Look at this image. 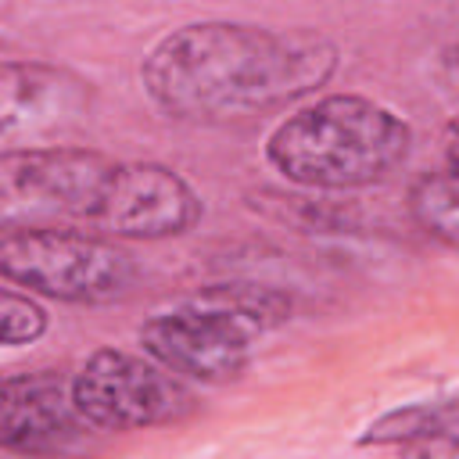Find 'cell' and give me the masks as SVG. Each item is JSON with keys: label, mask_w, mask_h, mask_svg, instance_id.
<instances>
[{"label": "cell", "mask_w": 459, "mask_h": 459, "mask_svg": "<svg viewBox=\"0 0 459 459\" xmlns=\"http://www.w3.org/2000/svg\"><path fill=\"white\" fill-rule=\"evenodd\" d=\"M333 68L337 47L319 32L194 22L154 43L140 79L165 115L226 122L305 97L323 86Z\"/></svg>", "instance_id": "cell-1"}, {"label": "cell", "mask_w": 459, "mask_h": 459, "mask_svg": "<svg viewBox=\"0 0 459 459\" xmlns=\"http://www.w3.org/2000/svg\"><path fill=\"white\" fill-rule=\"evenodd\" d=\"M4 226H57L126 240L186 233L201 215L194 186L154 161H115L86 147H7Z\"/></svg>", "instance_id": "cell-2"}, {"label": "cell", "mask_w": 459, "mask_h": 459, "mask_svg": "<svg viewBox=\"0 0 459 459\" xmlns=\"http://www.w3.org/2000/svg\"><path fill=\"white\" fill-rule=\"evenodd\" d=\"M412 147V129L391 108L333 93L290 111L269 136L265 158L290 183L359 190L387 179Z\"/></svg>", "instance_id": "cell-3"}, {"label": "cell", "mask_w": 459, "mask_h": 459, "mask_svg": "<svg viewBox=\"0 0 459 459\" xmlns=\"http://www.w3.org/2000/svg\"><path fill=\"white\" fill-rule=\"evenodd\" d=\"M290 316V298L262 283H219L190 301L151 316L140 326L147 359L172 377L204 384L233 380L247 369L251 341Z\"/></svg>", "instance_id": "cell-4"}, {"label": "cell", "mask_w": 459, "mask_h": 459, "mask_svg": "<svg viewBox=\"0 0 459 459\" xmlns=\"http://www.w3.org/2000/svg\"><path fill=\"white\" fill-rule=\"evenodd\" d=\"M0 273L7 283L75 305L115 301L136 280V265L118 244L57 226H4Z\"/></svg>", "instance_id": "cell-5"}, {"label": "cell", "mask_w": 459, "mask_h": 459, "mask_svg": "<svg viewBox=\"0 0 459 459\" xmlns=\"http://www.w3.org/2000/svg\"><path fill=\"white\" fill-rule=\"evenodd\" d=\"M72 398L97 430H140L172 423L190 409V391L154 359L100 348L72 377Z\"/></svg>", "instance_id": "cell-6"}, {"label": "cell", "mask_w": 459, "mask_h": 459, "mask_svg": "<svg viewBox=\"0 0 459 459\" xmlns=\"http://www.w3.org/2000/svg\"><path fill=\"white\" fill-rule=\"evenodd\" d=\"M86 420L75 409L72 380L50 369L11 373L4 380L0 445L29 459H57L82 445Z\"/></svg>", "instance_id": "cell-7"}, {"label": "cell", "mask_w": 459, "mask_h": 459, "mask_svg": "<svg viewBox=\"0 0 459 459\" xmlns=\"http://www.w3.org/2000/svg\"><path fill=\"white\" fill-rule=\"evenodd\" d=\"M90 90L82 79L39 65V61H4L0 68V136L4 143L50 136L72 126L86 111Z\"/></svg>", "instance_id": "cell-8"}, {"label": "cell", "mask_w": 459, "mask_h": 459, "mask_svg": "<svg viewBox=\"0 0 459 459\" xmlns=\"http://www.w3.org/2000/svg\"><path fill=\"white\" fill-rule=\"evenodd\" d=\"M362 445H398L409 459H459V398L394 409L366 427Z\"/></svg>", "instance_id": "cell-9"}, {"label": "cell", "mask_w": 459, "mask_h": 459, "mask_svg": "<svg viewBox=\"0 0 459 459\" xmlns=\"http://www.w3.org/2000/svg\"><path fill=\"white\" fill-rule=\"evenodd\" d=\"M409 208L430 237L459 244V172L423 176L409 194Z\"/></svg>", "instance_id": "cell-10"}, {"label": "cell", "mask_w": 459, "mask_h": 459, "mask_svg": "<svg viewBox=\"0 0 459 459\" xmlns=\"http://www.w3.org/2000/svg\"><path fill=\"white\" fill-rule=\"evenodd\" d=\"M43 330H47V312L32 298L7 287L0 294V341L7 348H18V344H32Z\"/></svg>", "instance_id": "cell-11"}, {"label": "cell", "mask_w": 459, "mask_h": 459, "mask_svg": "<svg viewBox=\"0 0 459 459\" xmlns=\"http://www.w3.org/2000/svg\"><path fill=\"white\" fill-rule=\"evenodd\" d=\"M445 158H448V169L459 172V118H452L445 129Z\"/></svg>", "instance_id": "cell-12"}, {"label": "cell", "mask_w": 459, "mask_h": 459, "mask_svg": "<svg viewBox=\"0 0 459 459\" xmlns=\"http://www.w3.org/2000/svg\"><path fill=\"white\" fill-rule=\"evenodd\" d=\"M448 68H452V72H455V79H459V47H452V50H448Z\"/></svg>", "instance_id": "cell-13"}]
</instances>
